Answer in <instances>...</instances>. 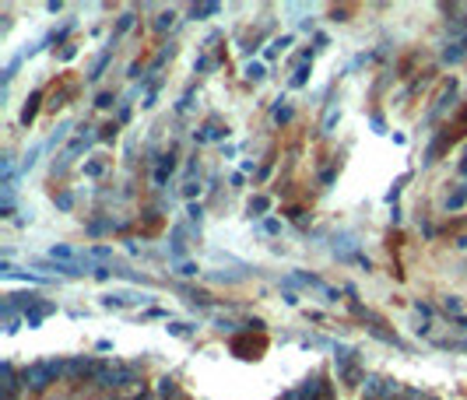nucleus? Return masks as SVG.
Wrapping results in <instances>:
<instances>
[{
  "instance_id": "6e6552de",
  "label": "nucleus",
  "mask_w": 467,
  "mask_h": 400,
  "mask_svg": "<svg viewBox=\"0 0 467 400\" xmlns=\"http://www.w3.org/2000/svg\"><path fill=\"white\" fill-rule=\"evenodd\" d=\"M464 204H467V187H461L454 197H446V207H450V211H457V207H464Z\"/></svg>"
},
{
  "instance_id": "39448f33",
  "label": "nucleus",
  "mask_w": 467,
  "mask_h": 400,
  "mask_svg": "<svg viewBox=\"0 0 467 400\" xmlns=\"http://www.w3.org/2000/svg\"><path fill=\"white\" fill-rule=\"evenodd\" d=\"M18 383H21V376H14L11 365H0V400L18 397Z\"/></svg>"
},
{
  "instance_id": "423d86ee",
  "label": "nucleus",
  "mask_w": 467,
  "mask_h": 400,
  "mask_svg": "<svg viewBox=\"0 0 467 400\" xmlns=\"http://www.w3.org/2000/svg\"><path fill=\"white\" fill-rule=\"evenodd\" d=\"M158 397H162V400H173V397H176V383H173L169 376H166V380H158Z\"/></svg>"
},
{
  "instance_id": "f257e3e1",
  "label": "nucleus",
  "mask_w": 467,
  "mask_h": 400,
  "mask_svg": "<svg viewBox=\"0 0 467 400\" xmlns=\"http://www.w3.org/2000/svg\"><path fill=\"white\" fill-rule=\"evenodd\" d=\"M57 376H64V362H35V365L21 369V387L32 390V394H39L50 383H57Z\"/></svg>"
},
{
  "instance_id": "20e7f679",
  "label": "nucleus",
  "mask_w": 467,
  "mask_h": 400,
  "mask_svg": "<svg viewBox=\"0 0 467 400\" xmlns=\"http://www.w3.org/2000/svg\"><path fill=\"white\" fill-rule=\"evenodd\" d=\"M95 369H98V362L85 358V355H78V358L64 362V376H67V380H85V376H95Z\"/></svg>"
},
{
  "instance_id": "4468645a",
  "label": "nucleus",
  "mask_w": 467,
  "mask_h": 400,
  "mask_svg": "<svg viewBox=\"0 0 467 400\" xmlns=\"http://www.w3.org/2000/svg\"><path fill=\"white\" fill-rule=\"evenodd\" d=\"M464 42H467V39H464Z\"/></svg>"
},
{
  "instance_id": "9b49d317",
  "label": "nucleus",
  "mask_w": 467,
  "mask_h": 400,
  "mask_svg": "<svg viewBox=\"0 0 467 400\" xmlns=\"http://www.w3.org/2000/svg\"><path fill=\"white\" fill-rule=\"evenodd\" d=\"M400 397L404 400H436V397H429V394H422V390H404Z\"/></svg>"
},
{
  "instance_id": "1a4fd4ad",
  "label": "nucleus",
  "mask_w": 467,
  "mask_h": 400,
  "mask_svg": "<svg viewBox=\"0 0 467 400\" xmlns=\"http://www.w3.org/2000/svg\"><path fill=\"white\" fill-rule=\"evenodd\" d=\"M173 18H176L173 11H169V14H158V21H155V28H158V32H166V28L173 25Z\"/></svg>"
},
{
  "instance_id": "7ed1b4c3",
  "label": "nucleus",
  "mask_w": 467,
  "mask_h": 400,
  "mask_svg": "<svg viewBox=\"0 0 467 400\" xmlns=\"http://www.w3.org/2000/svg\"><path fill=\"white\" fill-rule=\"evenodd\" d=\"M366 394L373 400H390V397H397V394H404L393 380H379V376H369L366 380Z\"/></svg>"
},
{
  "instance_id": "ddd939ff",
  "label": "nucleus",
  "mask_w": 467,
  "mask_h": 400,
  "mask_svg": "<svg viewBox=\"0 0 467 400\" xmlns=\"http://www.w3.org/2000/svg\"><path fill=\"white\" fill-rule=\"evenodd\" d=\"M446 309H450V312H457V316H461V302H457V299H446Z\"/></svg>"
},
{
  "instance_id": "9d476101",
  "label": "nucleus",
  "mask_w": 467,
  "mask_h": 400,
  "mask_svg": "<svg viewBox=\"0 0 467 400\" xmlns=\"http://www.w3.org/2000/svg\"><path fill=\"white\" fill-rule=\"evenodd\" d=\"M246 78H250V81H260V78H264V67H260V64H250V67H246Z\"/></svg>"
},
{
  "instance_id": "0eeeda50",
  "label": "nucleus",
  "mask_w": 467,
  "mask_h": 400,
  "mask_svg": "<svg viewBox=\"0 0 467 400\" xmlns=\"http://www.w3.org/2000/svg\"><path fill=\"white\" fill-rule=\"evenodd\" d=\"M50 257H53V260H71V264L78 260V253H74V249H67V246H53V249H50Z\"/></svg>"
},
{
  "instance_id": "f03ea898",
  "label": "nucleus",
  "mask_w": 467,
  "mask_h": 400,
  "mask_svg": "<svg viewBox=\"0 0 467 400\" xmlns=\"http://www.w3.org/2000/svg\"><path fill=\"white\" fill-rule=\"evenodd\" d=\"M92 380L98 383V387L113 390V387H127V383H134L137 372H134L130 365H120V362H98V369H95Z\"/></svg>"
},
{
  "instance_id": "f8f14e48",
  "label": "nucleus",
  "mask_w": 467,
  "mask_h": 400,
  "mask_svg": "<svg viewBox=\"0 0 467 400\" xmlns=\"http://www.w3.org/2000/svg\"><path fill=\"white\" fill-rule=\"evenodd\" d=\"M214 11H218V4H200V7H193V18L197 14H214Z\"/></svg>"
}]
</instances>
